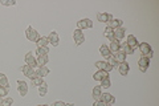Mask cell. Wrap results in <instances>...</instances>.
Here are the masks:
<instances>
[{"instance_id": "obj_36", "label": "cell", "mask_w": 159, "mask_h": 106, "mask_svg": "<svg viewBox=\"0 0 159 106\" xmlns=\"http://www.w3.org/2000/svg\"><path fill=\"white\" fill-rule=\"evenodd\" d=\"M93 106H106V105H105V104H103V102H102V101H99V99H98V101H94V104H93Z\"/></svg>"}, {"instance_id": "obj_19", "label": "cell", "mask_w": 159, "mask_h": 106, "mask_svg": "<svg viewBox=\"0 0 159 106\" xmlns=\"http://www.w3.org/2000/svg\"><path fill=\"white\" fill-rule=\"evenodd\" d=\"M99 53H101V56L105 57V58H107L109 56H111V52H110V49H109V47L106 44L101 45V48H99Z\"/></svg>"}, {"instance_id": "obj_34", "label": "cell", "mask_w": 159, "mask_h": 106, "mask_svg": "<svg viewBox=\"0 0 159 106\" xmlns=\"http://www.w3.org/2000/svg\"><path fill=\"white\" fill-rule=\"evenodd\" d=\"M105 65H106L105 61H97V62H96V68H97L98 70H103V69H105Z\"/></svg>"}, {"instance_id": "obj_30", "label": "cell", "mask_w": 159, "mask_h": 106, "mask_svg": "<svg viewBox=\"0 0 159 106\" xmlns=\"http://www.w3.org/2000/svg\"><path fill=\"white\" fill-rule=\"evenodd\" d=\"M0 4L4 7H12L16 6V0H0Z\"/></svg>"}, {"instance_id": "obj_20", "label": "cell", "mask_w": 159, "mask_h": 106, "mask_svg": "<svg viewBox=\"0 0 159 106\" xmlns=\"http://www.w3.org/2000/svg\"><path fill=\"white\" fill-rule=\"evenodd\" d=\"M36 61H37V67H47L49 57H48V54H45V56H37Z\"/></svg>"}, {"instance_id": "obj_15", "label": "cell", "mask_w": 159, "mask_h": 106, "mask_svg": "<svg viewBox=\"0 0 159 106\" xmlns=\"http://www.w3.org/2000/svg\"><path fill=\"white\" fill-rule=\"evenodd\" d=\"M126 44L129 45V47H131L133 49H135V48H138V44H139V43H138V39L134 36V35H129Z\"/></svg>"}, {"instance_id": "obj_26", "label": "cell", "mask_w": 159, "mask_h": 106, "mask_svg": "<svg viewBox=\"0 0 159 106\" xmlns=\"http://www.w3.org/2000/svg\"><path fill=\"white\" fill-rule=\"evenodd\" d=\"M103 35H105V37H107L109 40H113L114 39V29H111L110 27H106L105 31H103Z\"/></svg>"}, {"instance_id": "obj_5", "label": "cell", "mask_w": 159, "mask_h": 106, "mask_svg": "<svg viewBox=\"0 0 159 106\" xmlns=\"http://www.w3.org/2000/svg\"><path fill=\"white\" fill-rule=\"evenodd\" d=\"M90 28H93V21L90 19H81L80 21H77V29L84 31V29H90Z\"/></svg>"}, {"instance_id": "obj_16", "label": "cell", "mask_w": 159, "mask_h": 106, "mask_svg": "<svg viewBox=\"0 0 159 106\" xmlns=\"http://www.w3.org/2000/svg\"><path fill=\"white\" fill-rule=\"evenodd\" d=\"M122 24H123V21L121 19H111L110 21H109L107 27H110L111 29H117V28H121Z\"/></svg>"}, {"instance_id": "obj_3", "label": "cell", "mask_w": 159, "mask_h": 106, "mask_svg": "<svg viewBox=\"0 0 159 106\" xmlns=\"http://www.w3.org/2000/svg\"><path fill=\"white\" fill-rule=\"evenodd\" d=\"M73 41L76 45H81L85 43V35H84V32L81 31V29H74L73 32Z\"/></svg>"}, {"instance_id": "obj_6", "label": "cell", "mask_w": 159, "mask_h": 106, "mask_svg": "<svg viewBox=\"0 0 159 106\" xmlns=\"http://www.w3.org/2000/svg\"><path fill=\"white\" fill-rule=\"evenodd\" d=\"M21 72L24 73V76H27L28 78H31V80H33L34 77H37V73H36V70H34L33 68H31L29 65H23L21 67Z\"/></svg>"}, {"instance_id": "obj_33", "label": "cell", "mask_w": 159, "mask_h": 106, "mask_svg": "<svg viewBox=\"0 0 159 106\" xmlns=\"http://www.w3.org/2000/svg\"><path fill=\"white\" fill-rule=\"evenodd\" d=\"M13 104V98H11V97H7L6 98H3V102H2V106H11Z\"/></svg>"}, {"instance_id": "obj_40", "label": "cell", "mask_w": 159, "mask_h": 106, "mask_svg": "<svg viewBox=\"0 0 159 106\" xmlns=\"http://www.w3.org/2000/svg\"><path fill=\"white\" fill-rule=\"evenodd\" d=\"M37 106H49V105H37Z\"/></svg>"}, {"instance_id": "obj_8", "label": "cell", "mask_w": 159, "mask_h": 106, "mask_svg": "<svg viewBox=\"0 0 159 106\" xmlns=\"http://www.w3.org/2000/svg\"><path fill=\"white\" fill-rule=\"evenodd\" d=\"M17 92L21 97H25L28 94V84L25 81H17Z\"/></svg>"}, {"instance_id": "obj_32", "label": "cell", "mask_w": 159, "mask_h": 106, "mask_svg": "<svg viewBox=\"0 0 159 106\" xmlns=\"http://www.w3.org/2000/svg\"><path fill=\"white\" fill-rule=\"evenodd\" d=\"M43 82H44L43 77H39V76H37V77H34V78L32 80V85H33V86H40V85H41Z\"/></svg>"}, {"instance_id": "obj_41", "label": "cell", "mask_w": 159, "mask_h": 106, "mask_svg": "<svg viewBox=\"0 0 159 106\" xmlns=\"http://www.w3.org/2000/svg\"><path fill=\"white\" fill-rule=\"evenodd\" d=\"M106 106H111V105H106Z\"/></svg>"}, {"instance_id": "obj_23", "label": "cell", "mask_w": 159, "mask_h": 106, "mask_svg": "<svg viewBox=\"0 0 159 106\" xmlns=\"http://www.w3.org/2000/svg\"><path fill=\"white\" fill-rule=\"evenodd\" d=\"M47 93H48V84L43 82L39 86V95H40V97H44V95H47Z\"/></svg>"}, {"instance_id": "obj_12", "label": "cell", "mask_w": 159, "mask_h": 106, "mask_svg": "<svg viewBox=\"0 0 159 106\" xmlns=\"http://www.w3.org/2000/svg\"><path fill=\"white\" fill-rule=\"evenodd\" d=\"M111 15L110 13H106V12H99L97 13V20L99 23H109L111 20Z\"/></svg>"}, {"instance_id": "obj_11", "label": "cell", "mask_w": 159, "mask_h": 106, "mask_svg": "<svg viewBox=\"0 0 159 106\" xmlns=\"http://www.w3.org/2000/svg\"><path fill=\"white\" fill-rule=\"evenodd\" d=\"M25 64L29 65L31 68L37 67V61H36V58H34V56L32 54V52H28L25 54Z\"/></svg>"}, {"instance_id": "obj_2", "label": "cell", "mask_w": 159, "mask_h": 106, "mask_svg": "<svg viewBox=\"0 0 159 106\" xmlns=\"http://www.w3.org/2000/svg\"><path fill=\"white\" fill-rule=\"evenodd\" d=\"M138 48H139L141 53L145 57H148V58L152 57V48L150 47V44H148V43H139L138 44Z\"/></svg>"}, {"instance_id": "obj_25", "label": "cell", "mask_w": 159, "mask_h": 106, "mask_svg": "<svg viewBox=\"0 0 159 106\" xmlns=\"http://www.w3.org/2000/svg\"><path fill=\"white\" fill-rule=\"evenodd\" d=\"M121 49L123 50V53H125V54H133V53H134V50H135V49H133L131 47H129L126 43L121 44Z\"/></svg>"}, {"instance_id": "obj_9", "label": "cell", "mask_w": 159, "mask_h": 106, "mask_svg": "<svg viewBox=\"0 0 159 106\" xmlns=\"http://www.w3.org/2000/svg\"><path fill=\"white\" fill-rule=\"evenodd\" d=\"M48 41L51 45H53V47H57L58 43H60V37H58V35L56 31H52L51 33H49V36H48Z\"/></svg>"}, {"instance_id": "obj_24", "label": "cell", "mask_w": 159, "mask_h": 106, "mask_svg": "<svg viewBox=\"0 0 159 106\" xmlns=\"http://www.w3.org/2000/svg\"><path fill=\"white\" fill-rule=\"evenodd\" d=\"M93 98L94 101H98L99 97H101V94H102V90H101V86H94L93 88Z\"/></svg>"}, {"instance_id": "obj_1", "label": "cell", "mask_w": 159, "mask_h": 106, "mask_svg": "<svg viewBox=\"0 0 159 106\" xmlns=\"http://www.w3.org/2000/svg\"><path fill=\"white\" fill-rule=\"evenodd\" d=\"M25 37L29 40V41H32V43H37V40L40 39V35L39 32L34 29L32 25H29V27L27 28V31H25Z\"/></svg>"}, {"instance_id": "obj_29", "label": "cell", "mask_w": 159, "mask_h": 106, "mask_svg": "<svg viewBox=\"0 0 159 106\" xmlns=\"http://www.w3.org/2000/svg\"><path fill=\"white\" fill-rule=\"evenodd\" d=\"M36 53H37V56H45V54L49 53V49L48 47H40L36 49Z\"/></svg>"}, {"instance_id": "obj_17", "label": "cell", "mask_w": 159, "mask_h": 106, "mask_svg": "<svg viewBox=\"0 0 159 106\" xmlns=\"http://www.w3.org/2000/svg\"><path fill=\"white\" fill-rule=\"evenodd\" d=\"M107 76H109V73H106L105 70H97V72L93 74V78H94V81H102Z\"/></svg>"}, {"instance_id": "obj_27", "label": "cell", "mask_w": 159, "mask_h": 106, "mask_svg": "<svg viewBox=\"0 0 159 106\" xmlns=\"http://www.w3.org/2000/svg\"><path fill=\"white\" fill-rule=\"evenodd\" d=\"M106 62H107L109 65H110V67H111L113 69H114V68H118V61L113 57V54H111V56H109V57L106 58Z\"/></svg>"}, {"instance_id": "obj_14", "label": "cell", "mask_w": 159, "mask_h": 106, "mask_svg": "<svg viewBox=\"0 0 159 106\" xmlns=\"http://www.w3.org/2000/svg\"><path fill=\"white\" fill-rule=\"evenodd\" d=\"M109 49H110L111 54L116 53V52H118V50L121 49V43H119L118 40H116V39L110 40V45H109Z\"/></svg>"}, {"instance_id": "obj_39", "label": "cell", "mask_w": 159, "mask_h": 106, "mask_svg": "<svg viewBox=\"0 0 159 106\" xmlns=\"http://www.w3.org/2000/svg\"><path fill=\"white\" fill-rule=\"evenodd\" d=\"M2 102H3V98H2V97H0V105H2Z\"/></svg>"}, {"instance_id": "obj_13", "label": "cell", "mask_w": 159, "mask_h": 106, "mask_svg": "<svg viewBox=\"0 0 159 106\" xmlns=\"http://www.w3.org/2000/svg\"><path fill=\"white\" fill-rule=\"evenodd\" d=\"M126 36V29L121 27V28H117V29H114V39L118 40V41H121V40Z\"/></svg>"}, {"instance_id": "obj_4", "label": "cell", "mask_w": 159, "mask_h": 106, "mask_svg": "<svg viewBox=\"0 0 159 106\" xmlns=\"http://www.w3.org/2000/svg\"><path fill=\"white\" fill-rule=\"evenodd\" d=\"M148 67H150V58H148V57L142 56L141 58L138 60V68H139V70H141V72H143V73L147 72Z\"/></svg>"}, {"instance_id": "obj_22", "label": "cell", "mask_w": 159, "mask_h": 106, "mask_svg": "<svg viewBox=\"0 0 159 106\" xmlns=\"http://www.w3.org/2000/svg\"><path fill=\"white\" fill-rule=\"evenodd\" d=\"M0 86L2 88H7L9 89V82H8V78L4 73H0Z\"/></svg>"}, {"instance_id": "obj_10", "label": "cell", "mask_w": 159, "mask_h": 106, "mask_svg": "<svg viewBox=\"0 0 159 106\" xmlns=\"http://www.w3.org/2000/svg\"><path fill=\"white\" fill-rule=\"evenodd\" d=\"M118 70H119V73H121L122 76H127L129 72H130V65H129L126 61L119 62L118 64Z\"/></svg>"}, {"instance_id": "obj_37", "label": "cell", "mask_w": 159, "mask_h": 106, "mask_svg": "<svg viewBox=\"0 0 159 106\" xmlns=\"http://www.w3.org/2000/svg\"><path fill=\"white\" fill-rule=\"evenodd\" d=\"M51 106H65V104H64L62 101H57V102H54V104L51 105Z\"/></svg>"}, {"instance_id": "obj_31", "label": "cell", "mask_w": 159, "mask_h": 106, "mask_svg": "<svg viewBox=\"0 0 159 106\" xmlns=\"http://www.w3.org/2000/svg\"><path fill=\"white\" fill-rule=\"evenodd\" d=\"M110 86H111V81H110V77L107 76V77H105L101 81V88H110Z\"/></svg>"}, {"instance_id": "obj_38", "label": "cell", "mask_w": 159, "mask_h": 106, "mask_svg": "<svg viewBox=\"0 0 159 106\" xmlns=\"http://www.w3.org/2000/svg\"><path fill=\"white\" fill-rule=\"evenodd\" d=\"M65 106H74L73 104H65Z\"/></svg>"}, {"instance_id": "obj_35", "label": "cell", "mask_w": 159, "mask_h": 106, "mask_svg": "<svg viewBox=\"0 0 159 106\" xmlns=\"http://www.w3.org/2000/svg\"><path fill=\"white\" fill-rule=\"evenodd\" d=\"M7 95H8V89L0 86V97H2V98H6Z\"/></svg>"}, {"instance_id": "obj_21", "label": "cell", "mask_w": 159, "mask_h": 106, "mask_svg": "<svg viewBox=\"0 0 159 106\" xmlns=\"http://www.w3.org/2000/svg\"><path fill=\"white\" fill-rule=\"evenodd\" d=\"M36 73H37V76L39 77H47V76L51 73V70H49L47 67H39V69L36 70Z\"/></svg>"}, {"instance_id": "obj_28", "label": "cell", "mask_w": 159, "mask_h": 106, "mask_svg": "<svg viewBox=\"0 0 159 106\" xmlns=\"http://www.w3.org/2000/svg\"><path fill=\"white\" fill-rule=\"evenodd\" d=\"M37 48H40V47H48V44H49V41H48V37H40L39 40H37Z\"/></svg>"}, {"instance_id": "obj_18", "label": "cell", "mask_w": 159, "mask_h": 106, "mask_svg": "<svg viewBox=\"0 0 159 106\" xmlns=\"http://www.w3.org/2000/svg\"><path fill=\"white\" fill-rule=\"evenodd\" d=\"M113 57L117 60V61H118V64H119V62H123V61H126V54L123 53V50H122V49H119L118 52L113 53Z\"/></svg>"}, {"instance_id": "obj_7", "label": "cell", "mask_w": 159, "mask_h": 106, "mask_svg": "<svg viewBox=\"0 0 159 106\" xmlns=\"http://www.w3.org/2000/svg\"><path fill=\"white\" fill-rule=\"evenodd\" d=\"M99 101H102L105 105H113L116 102V97L110 93H102L101 97H99Z\"/></svg>"}]
</instances>
